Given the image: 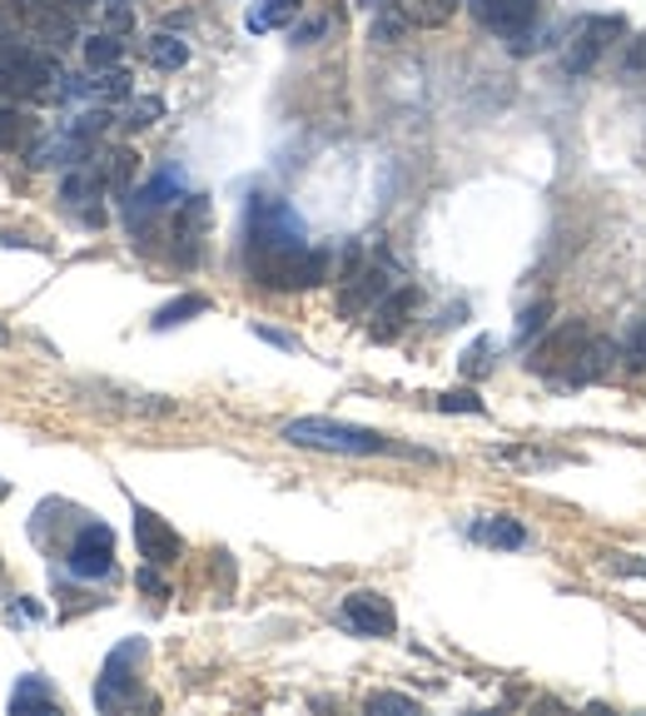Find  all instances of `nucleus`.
<instances>
[{
  "label": "nucleus",
  "mask_w": 646,
  "mask_h": 716,
  "mask_svg": "<svg viewBox=\"0 0 646 716\" xmlns=\"http://www.w3.org/2000/svg\"><path fill=\"white\" fill-rule=\"evenodd\" d=\"M437 408H443V413H487V403L473 393V388H457V393H443V398H437Z\"/></svg>",
  "instance_id": "24"
},
{
  "label": "nucleus",
  "mask_w": 646,
  "mask_h": 716,
  "mask_svg": "<svg viewBox=\"0 0 646 716\" xmlns=\"http://www.w3.org/2000/svg\"><path fill=\"white\" fill-rule=\"evenodd\" d=\"M159 115H165V99H155V95H149V99H139V105L129 109V119H125V125H129V129H145V125H155Z\"/></svg>",
  "instance_id": "25"
},
{
  "label": "nucleus",
  "mask_w": 646,
  "mask_h": 716,
  "mask_svg": "<svg viewBox=\"0 0 646 716\" xmlns=\"http://www.w3.org/2000/svg\"><path fill=\"white\" fill-rule=\"evenodd\" d=\"M487 348H493V344H487V338H483V344H473V348H467V368H473V373H483V368H487Z\"/></svg>",
  "instance_id": "32"
},
{
  "label": "nucleus",
  "mask_w": 646,
  "mask_h": 716,
  "mask_svg": "<svg viewBox=\"0 0 646 716\" xmlns=\"http://www.w3.org/2000/svg\"><path fill=\"white\" fill-rule=\"evenodd\" d=\"M194 314H209V298H199V294H189V298H174V304H165L155 314V334H165V328H174V324H189Z\"/></svg>",
  "instance_id": "19"
},
{
  "label": "nucleus",
  "mask_w": 646,
  "mask_h": 716,
  "mask_svg": "<svg viewBox=\"0 0 646 716\" xmlns=\"http://www.w3.org/2000/svg\"><path fill=\"white\" fill-rule=\"evenodd\" d=\"M338 622H343L353 636H393L398 617H393V602H388L383 592H348L343 607H338Z\"/></svg>",
  "instance_id": "8"
},
{
  "label": "nucleus",
  "mask_w": 646,
  "mask_h": 716,
  "mask_svg": "<svg viewBox=\"0 0 646 716\" xmlns=\"http://www.w3.org/2000/svg\"><path fill=\"white\" fill-rule=\"evenodd\" d=\"M398 35H403V15L383 10V15H378V25H373V40H378V45H393Z\"/></svg>",
  "instance_id": "26"
},
{
  "label": "nucleus",
  "mask_w": 646,
  "mask_h": 716,
  "mask_svg": "<svg viewBox=\"0 0 646 716\" xmlns=\"http://www.w3.org/2000/svg\"><path fill=\"white\" fill-rule=\"evenodd\" d=\"M119 55H125V45H119L115 35H89L85 40V65L89 70H115Z\"/></svg>",
  "instance_id": "21"
},
{
  "label": "nucleus",
  "mask_w": 646,
  "mask_h": 716,
  "mask_svg": "<svg viewBox=\"0 0 646 716\" xmlns=\"http://www.w3.org/2000/svg\"><path fill=\"white\" fill-rule=\"evenodd\" d=\"M65 567H70V577H80V582L109 577V567H115V533H109L105 523H85L80 537L70 543Z\"/></svg>",
  "instance_id": "5"
},
{
  "label": "nucleus",
  "mask_w": 646,
  "mask_h": 716,
  "mask_svg": "<svg viewBox=\"0 0 646 716\" xmlns=\"http://www.w3.org/2000/svg\"><path fill=\"white\" fill-rule=\"evenodd\" d=\"M467 10H473L477 25H487L493 35L517 40L522 30L537 25V15H542V0H467Z\"/></svg>",
  "instance_id": "9"
},
{
  "label": "nucleus",
  "mask_w": 646,
  "mask_h": 716,
  "mask_svg": "<svg viewBox=\"0 0 646 716\" xmlns=\"http://www.w3.org/2000/svg\"><path fill=\"white\" fill-rule=\"evenodd\" d=\"M99 175H105L109 189H125L129 175H135V155H129V149H115V155L105 159V169H99Z\"/></svg>",
  "instance_id": "23"
},
{
  "label": "nucleus",
  "mask_w": 646,
  "mask_h": 716,
  "mask_svg": "<svg viewBox=\"0 0 646 716\" xmlns=\"http://www.w3.org/2000/svg\"><path fill=\"white\" fill-rule=\"evenodd\" d=\"M248 274L264 288H314L328 278V254L308 249L304 219L274 194L248 204Z\"/></svg>",
  "instance_id": "1"
},
{
  "label": "nucleus",
  "mask_w": 646,
  "mask_h": 716,
  "mask_svg": "<svg viewBox=\"0 0 646 716\" xmlns=\"http://www.w3.org/2000/svg\"><path fill=\"white\" fill-rule=\"evenodd\" d=\"M145 55H149V65L155 70H184L189 65V45L179 35H155L145 45Z\"/></svg>",
  "instance_id": "17"
},
{
  "label": "nucleus",
  "mask_w": 646,
  "mask_h": 716,
  "mask_svg": "<svg viewBox=\"0 0 646 716\" xmlns=\"http://www.w3.org/2000/svg\"><path fill=\"white\" fill-rule=\"evenodd\" d=\"M105 175H95V169H70L65 179H60V199H65V204H75V209H85L89 199H99L105 194Z\"/></svg>",
  "instance_id": "12"
},
{
  "label": "nucleus",
  "mask_w": 646,
  "mask_h": 716,
  "mask_svg": "<svg viewBox=\"0 0 646 716\" xmlns=\"http://www.w3.org/2000/svg\"><path fill=\"white\" fill-rule=\"evenodd\" d=\"M388 278L383 264H363V249H348L343 259V294H338V314H363L383 298Z\"/></svg>",
  "instance_id": "7"
},
{
  "label": "nucleus",
  "mask_w": 646,
  "mask_h": 716,
  "mask_svg": "<svg viewBox=\"0 0 646 716\" xmlns=\"http://www.w3.org/2000/svg\"><path fill=\"white\" fill-rule=\"evenodd\" d=\"M616 35H626V20L622 15H592V20H582V25L572 30V45H566V55H562L566 75H582V70H592L596 55H602V50L612 45Z\"/></svg>",
  "instance_id": "6"
},
{
  "label": "nucleus",
  "mask_w": 646,
  "mask_h": 716,
  "mask_svg": "<svg viewBox=\"0 0 646 716\" xmlns=\"http://www.w3.org/2000/svg\"><path fill=\"white\" fill-rule=\"evenodd\" d=\"M50 6H60V10H70V15H80V10H89L95 0H50Z\"/></svg>",
  "instance_id": "36"
},
{
  "label": "nucleus",
  "mask_w": 646,
  "mask_h": 716,
  "mask_svg": "<svg viewBox=\"0 0 646 716\" xmlns=\"http://www.w3.org/2000/svg\"><path fill=\"white\" fill-rule=\"evenodd\" d=\"M254 334H258V338H268V344H278V348H298L294 338H288V334H278V328H264V324H254Z\"/></svg>",
  "instance_id": "34"
},
{
  "label": "nucleus",
  "mask_w": 646,
  "mask_h": 716,
  "mask_svg": "<svg viewBox=\"0 0 646 716\" xmlns=\"http://www.w3.org/2000/svg\"><path fill=\"white\" fill-rule=\"evenodd\" d=\"M413 308H417V288H393V294L378 304V314H373V338H378V344L403 334V324H407V314H413Z\"/></svg>",
  "instance_id": "11"
},
{
  "label": "nucleus",
  "mask_w": 646,
  "mask_h": 716,
  "mask_svg": "<svg viewBox=\"0 0 646 716\" xmlns=\"http://www.w3.org/2000/svg\"><path fill=\"white\" fill-rule=\"evenodd\" d=\"M612 567H616V572H636V577H646V562H636V557H612Z\"/></svg>",
  "instance_id": "35"
},
{
  "label": "nucleus",
  "mask_w": 646,
  "mask_h": 716,
  "mask_svg": "<svg viewBox=\"0 0 646 716\" xmlns=\"http://www.w3.org/2000/svg\"><path fill=\"white\" fill-rule=\"evenodd\" d=\"M139 587H145V592H155V597H165V592H169V587L159 582V572H155V567H139Z\"/></svg>",
  "instance_id": "31"
},
{
  "label": "nucleus",
  "mask_w": 646,
  "mask_h": 716,
  "mask_svg": "<svg viewBox=\"0 0 646 716\" xmlns=\"http://www.w3.org/2000/svg\"><path fill=\"white\" fill-rule=\"evenodd\" d=\"M602 373H612V344H606V338H592L586 354L576 358V368H572V383H592V378H602Z\"/></svg>",
  "instance_id": "16"
},
{
  "label": "nucleus",
  "mask_w": 646,
  "mask_h": 716,
  "mask_svg": "<svg viewBox=\"0 0 646 716\" xmlns=\"http://www.w3.org/2000/svg\"><path fill=\"white\" fill-rule=\"evenodd\" d=\"M622 358L632 373H646V314H636L622 334Z\"/></svg>",
  "instance_id": "20"
},
{
  "label": "nucleus",
  "mask_w": 646,
  "mask_h": 716,
  "mask_svg": "<svg viewBox=\"0 0 646 716\" xmlns=\"http://www.w3.org/2000/svg\"><path fill=\"white\" fill-rule=\"evenodd\" d=\"M278 438L294 448H308V453H343V457L407 453V448H398L388 433H373V428H358V423H338V418H288V423L278 428Z\"/></svg>",
  "instance_id": "2"
},
{
  "label": "nucleus",
  "mask_w": 646,
  "mask_h": 716,
  "mask_svg": "<svg viewBox=\"0 0 646 716\" xmlns=\"http://www.w3.org/2000/svg\"><path fill=\"white\" fill-rule=\"evenodd\" d=\"M145 636H129V642H119L115 652L105 656V666H99V682H95V706L99 712H109V706L129 702V692H135V666L145 662Z\"/></svg>",
  "instance_id": "3"
},
{
  "label": "nucleus",
  "mask_w": 646,
  "mask_h": 716,
  "mask_svg": "<svg viewBox=\"0 0 646 716\" xmlns=\"http://www.w3.org/2000/svg\"><path fill=\"white\" fill-rule=\"evenodd\" d=\"M30 139V115L25 109H0V149H15Z\"/></svg>",
  "instance_id": "22"
},
{
  "label": "nucleus",
  "mask_w": 646,
  "mask_h": 716,
  "mask_svg": "<svg viewBox=\"0 0 646 716\" xmlns=\"http://www.w3.org/2000/svg\"><path fill=\"white\" fill-rule=\"evenodd\" d=\"M368 712H417L413 696H368Z\"/></svg>",
  "instance_id": "28"
},
{
  "label": "nucleus",
  "mask_w": 646,
  "mask_h": 716,
  "mask_svg": "<svg viewBox=\"0 0 646 716\" xmlns=\"http://www.w3.org/2000/svg\"><path fill=\"white\" fill-rule=\"evenodd\" d=\"M135 543H139V557H145L149 567H174L179 552H184L179 533L159 513H149V507H135Z\"/></svg>",
  "instance_id": "10"
},
{
  "label": "nucleus",
  "mask_w": 646,
  "mask_h": 716,
  "mask_svg": "<svg viewBox=\"0 0 646 716\" xmlns=\"http://www.w3.org/2000/svg\"><path fill=\"white\" fill-rule=\"evenodd\" d=\"M586 344H592L586 324H582V318H566V324H557L552 334L532 348L527 368H532V373H566V378H572V368H576V358L586 354Z\"/></svg>",
  "instance_id": "4"
},
{
  "label": "nucleus",
  "mask_w": 646,
  "mask_h": 716,
  "mask_svg": "<svg viewBox=\"0 0 646 716\" xmlns=\"http://www.w3.org/2000/svg\"><path fill=\"white\" fill-rule=\"evenodd\" d=\"M0 344H10V334H6V324H0Z\"/></svg>",
  "instance_id": "38"
},
{
  "label": "nucleus",
  "mask_w": 646,
  "mask_h": 716,
  "mask_svg": "<svg viewBox=\"0 0 646 716\" xmlns=\"http://www.w3.org/2000/svg\"><path fill=\"white\" fill-rule=\"evenodd\" d=\"M547 308H552V304H547V298H542V304H527V308H522V324H517V338H532L537 328H542Z\"/></svg>",
  "instance_id": "27"
},
{
  "label": "nucleus",
  "mask_w": 646,
  "mask_h": 716,
  "mask_svg": "<svg viewBox=\"0 0 646 716\" xmlns=\"http://www.w3.org/2000/svg\"><path fill=\"white\" fill-rule=\"evenodd\" d=\"M10 712H60V702L40 676H25V682L10 692Z\"/></svg>",
  "instance_id": "15"
},
{
  "label": "nucleus",
  "mask_w": 646,
  "mask_h": 716,
  "mask_svg": "<svg viewBox=\"0 0 646 716\" xmlns=\"http://www.w3.org/2000/svg\"><path fill=\"white\" fill-rule=\"evenodd\" d=\"M473 537H477V543H493V547H522L527 543V527L512 523V517H493V523H477Z\"/></svg>",
  "instance_id": "18"
},
{
  "label": "nucleus",
  "mask_w": 646,
  "mask_h": 716,
  "mask_svg": "<svg viewBox=\"0 0 646 716\" xmlns=\"http://www.w3.org/2000/svg\"><path fill=\"white\" fill-rule=\"evenodd\" d=\"M324 30H328V20H308V25H298V30H294V40H298V45H308V40L324 35Z\"/></svg>",
  "instance_id": "33"
},
{
  "label": "nucleus",
  "mask_w": 646,
  "mask_h": 716,
  "mask_svg": "<svg viewBox=\"0 0 646 716\" xmlns=\"http://www.w3.org/2000/svg\"><path fill=\"white\" fill-rule=\"evenodd\" d=\"M358 6H368V10H388V0H358Z\"/></svg>",
  "instance_id": "37"
},
{
  "label": "nucleus",
  "mask_w": 646,
  "mask_h": 716,
  "mask_svg": "<svg viewBox=\"0 0 646 716\" xmlns=\"http://www.w3.org/2000/svg\"><path fill=\"white\" fill-rule=\"evenodd\" d=\"M453 6H457V0H427V6L417 10V15H423L427 25H437V20H447V15H453Z\"/></svg>",
  "instance_id": "29"
},
{
  "label": "nucleus",
  "mask_w": 646,
  "mask_h": 716,
  "mask_svg": "<svg viewBox=\"0 0 646 716\" xmlns=\"http://www.w3.org/2000/svg\"><path fill=\"white\" fill-rule=\"evenodd\" d=\"M626 70H646V35H636L626 45Z\"/></svg>",
  "instance_id": "30"
},
{
  "label": "nucleus",
  "mask_w": 646,
  "mask_h": 716,
  "mask_svg": "<svg viewBox=\"0 0 646 716\" xmlns=\"http://www.w3.org/2000/svg\"><path fill=\"white\" fill-rule=\"evenodd\" d=\"M169 199H184V179H179L174 169H159V175L129 199V209H159V204H169Z\"/></svg>",
  "instance_id": "14"
},
{
  "label": "nucleus",
  "mask_w": 646,
  "mask_h": 716,
  "mask_svg": "<svg viewBox=\"0 0 646 716\" xmlns=\"http://www.w3.org/2000/svg\"><path fill=\"white\" fill-rule=\"evenodd\" d=\"M294 15H298V0H254V6H248V15H244V25L254 30V35H264V30L288 25Z\"/></svg>",
  "instance_id": "13"
}]
</instances>
